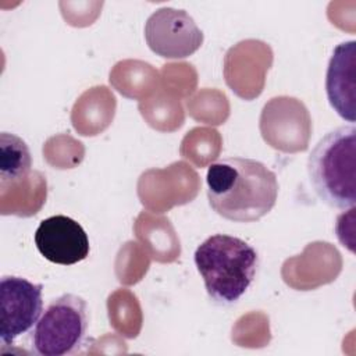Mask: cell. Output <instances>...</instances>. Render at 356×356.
Listing matches in <instances>:
<instances>
[{
    "label": "cell",
    "instance_id": "cell-4",
    "mask_svg": "<svg viewBox=\"0 0 356 356\" xmlns=\"http://www.w3.org/2000/svg\"><path fill=\"white\" fill-rule=\"evenodd\" d=\"M89 325V307L83 298L64 293L53 299L35 324L32 350L40 356H65L79 348Z\"/></svg>",
    "mask_w": 356,
    "mask_h": 356
},
{
    "label": "cell",
    "instance_id": "cell-8",
    "mask_svg": "<svg viewBox=\"0 0 356 356\" xmlns=\"http://www.w3.org/2000/svg\"><path fill=\"white\" fill-rule=\"evenodd\" d=\"M356 42L339 43L328 61L325 92L330 106L348 122H355Z\"/></svg>",
    "mask_w": 356,
    "mask_h": 356
},
{
    "label": "cell",
    "instance_id": "cell-6",
    "mask_svg": "<svg viewBox=\"0 0 356 356\" xmlns=\"http://www.w3.org/2000/svg\"><path fill=\"white\" fill-rule=\"evenodd\" d=\"M42 284L22 277L4 275L0 280V341L13 345L35 327L43 312Z\"/></svg>",
    "mask_w": 356,
    "mask_h": 356
},
{
    "label": "cell",
    "instance_id": "cell-5",
    "mask_svg": "<svg viewBox=\"0 0 356 356\" xmlns=\"http://www.w3.org/2000/svg\"><path fill=\"white\" fill-rule=\"evenodd\" d=\"M145 39L149 49L157 56L178 60L196 53L203 44L204 36L185 10L161 7L147 18Z\"/></svg>",
    "mask_w": 356,
    "mask_h": 356
},
{
    "label": "cell",
    "instance_id": "cell-7",
    "mask_svg": "<svg viewBox=\"0 0 356 356\" xmlns=\"http://www.w3.org/2000/svg\"><path fill=\"white\" fill-rule=\"evenodd\" d=\"M35 245L49 261L71 266L89 254V238L82 225L71 217L57 214L40 221L35 232Z\"/></svg>",
    "mask_w": 356,
    "mask_h": 356
},
{
    "label": "cell",
    "instance_id": "cell-1",
    "mask_svg": "<svg viewBox=\"0 0 356 356\" xmlns=\"http://www.w3.org/2000/svg\"><path fill=\"white\" fill-rule=\"evenodd\" d=\"M210 207L234 222H253L268 214L278 197L277 175L266 164L246 157L211 163L206 172Z\"/></svg>",
    "mask_w": 356,
    "mask_h": 356
},
{
    "label": "cell",
    "instance_id": "cell-9",
    "mask_svg": "<svg viewBox=\"0 0 356 356\" xmlns=\"http://www.w3.org/2000/svg\"><path fill=\"white\" fill-rule=\"evenodd\" d=\"M32 167L31 150L25 140L19 136L1 132L0 134V184L6 185L21 182L29 174Z\"/></svg>",
    "mask_w": 356,
    "mask_h": 356
},
{
    "label": "cell",
    "instance_id": "cell-2",
    "mask_svg": "<svg viewBox=\"0 0 356 356\" xmlns=\"http://www.w3.org/2000/svg\"><path fill=\"white\" fill-rule=\"evenodd\" d=\"M193 261L210 299L220 306H229L252 285L259 268V253L241 238L214 234L196 248Z\"/></svg>",
    "mask_w": 356,
    "mask_h": 356
},
{
    "label": "cell",
    "instance_id": "cell-3",
    "mask_svg": "<svg viewBox=\"0 0 356 356\" xmlns=\"http://www.w3.org/2000/svg\"><path fill=\"white\" fill-rule=\"evenodd\" d=\"M310 184L327 206L346 210L356 203V128L342 125L325 134L307 159Z\"/></svg>",
    "mask_w": 356,
    "mask_h": 356
}]
</instances>
